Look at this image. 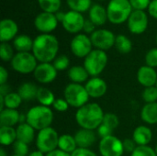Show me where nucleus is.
Listing matches in <instances>:
<instances>
[{
    "mask_svg": "<svg viewBox=\"0 0 157 156\" xmlns=\"http://www.w3.org/2000/svg\"><path fill=\"white\" fill-rule=\"evenodd\" d=\"M69 104L67 103V101L63 98H58V99H55V101L53 102L52 104V108L56 110V111H59V112H64L68 109L69 108Z\"/></svg>",
    "mask_w": 157,
    "mask_h": 156,
    "instance_id": "nucleus-43",
    "label": "nucleus"
},
{
    "mask_svg": "<svg viewBox=\"0 0 157 156\" xmlns=\"http://www.w3.org/2000/svg\"><path fill=\"white\" fill-rule=\"evenodd\" d=\"M75 139L78 148H87L88 149L96 143L97 136H96V133L94 131L81 129L75 133Z\"/></svg>",
    "mask_w": 157,
    "mask_h": 156,
    "instance_id": "nucleus-19",
    "label": "nucleus"
},
{
    "mask_svg": "<svg viewBox=\"0 0 157 156\" xmlns=\"http://www.w3.org/2000/svg\"><path fill=\"white\" fill-rule=\"evenodd\" d=\"M115 47L121 53L127 54L132 50V42L125 35H118L115 40Z\"/></svg>",
    "mask_w": 157,
    "mask_h": 156,
    "instance_id": "nucleus-31",
    "label": "nucleus"
},
{
    "mask_svg": "<svg viewBox=\"0 0 157 156\" xmlns=\"http://www.w3.org/2000/svg\"><path fill=\"white\" fill-rule=\"evenodd\" d=\"M13 48L7 42H1L0 45V57L4 62H11L14 58Z\"/></svg>",
    "mask_w": 157,
    "mask_h": 156,
    "instance_id": "nucleus-35",
    "label": "nucleus"
},
{
    "mask_svg": "<svg viewBox=\"0 0 157 156\" xmlns=\"http://www.w3.org/2000/svg\"><path fill=\"white\" fill-rule=\"evenodd\" d=\"M63 97L70 107L76 108H80L87 104L89 98L85 86L75 83H71L64 88Z\"/></svg>",
    "mask_w": 157,
    "mask_h": 156,
    "instance_id": "nucleus-5",
    "label": "nucleus"
},
{
    "mask_svg": "<svg viewBox=\"0 0 157 156\" xmlns=\"http://www.w3.org/2000/svg\"><path fill=\"white\" fill-rule=\"evenodd\" d=\"M71 156H98L93 151L87 148H77L74 153L71 154Z\"/></svg>",
    "mask_w": 157,
    "mask_h": 156,
    "instance_id": "nucleus-46",
    "label": "nucleus"
},
{
    "mask_svg": "<svg viewBox=\"0 0 157 156\" xmlns=\"http://www.w3.org/2000/svg\"><path fill=\"white\" fill-rule=\"evenodd\" d=\"M155 153H156V154H157V144H156V146H155Z\"/></svg>",
    "mask_w": 157,
    "mask_h": 156,
    "instance_id": "nucleus-55",
    "label": "nucleus"
},
{
    "mask_svg": "<svg viewBox=\"0 0 157 156\" xmlns=\"http://www.w3.org/2000/svg\"><path fill=\"white\" fill-rule=\"evenodd\" d=\"M36 98L41 106L45 107L52 106L53 102L55 101L54 94L46 87H39Z\"/></svg>",
    "mask_w": 157,
    "mask_h": 156,
    "instance_id": "nucleus-30",
    "label": "nucleus"
},
{
    "mask_svg": "<svg viewBox=\"0 0 157 156\" xmlns=\"http://www.w3.org/2000/svg\"><path fill=\"white\" fill-rule=\"evenodd\" d=\"M28 156H44V154L38 150V151H34V152L30 153Z\"/></svg>",
    "mask_w": 157,
    "mask_h": 156,
    "instance_id": "nucleus-53",
    "label": "nucleus"
},
{
    "mask_svg": "<svg viewBox=\"0 0 157 156\" xmlns=\"http://www.w3.org/2000/svg\"><path fill=\"white\" fill-rule=\"evenodd\" d=\"M85 87L89 95V97H93V98H99L101 97H103L108 89V86L107 83L105 82V80H103L100 77H92L91 79H89Z\"/></svg>",
    "mask_w": 157,
    "mask_h": 156,
    "instance_id": "nucleus-16",
    "label": "nucleus"
},
{
    "mask_svg": "<svg viewBox=\"0 0 157 156\" xmlns=\"http://www.w3.org/2000/svg\"><path fill=\"white\" fill-rule=\"evenodd\" d=\"M12 156H21V155H17V154H14V155H12Z\"/></svg>",
    "mask_w": 157,
    "mask_h": 156,
    "instance_id": "nucleus-56",
    "label": "nucleus"
},
{
    "mask_svg": "<svg viewBox=\"0 0 157 156\" xmlns=\"http://www.w3.org/2000/svg\"><path fill=\"white\" fill-rule=\"evenodd\" d=\"M67 4L71 10L82 13L90 9L91 0H67Z\"/></svg>",
    "mask_w": 157,
    "mask_h": 156,
    "instance_id": "nucleus-34",
    "label": "nucleus"
},
{
    "mask_svg": "<svg viewBox=\"0 0 157 156\" xmlns=\"http://www.w3.org/2000/svg\"><path fill=\"white\" fill-rule=\"evenodd\" d=\"M90 40L92 41L93 46H95L98 50L105 51L115 46L116 36L110 30L97 29L91 34Z\"/></svg>",
    "mask_w": 157,
    "mask_h": 156,
    "instance_id": "nucleus-10",
    "label": "nucleus"
},
{
    "mask_svg": "<svg viewBox=\"0 0 157 156\" xmlns=\"http://www.w3.org/2000/svg\"><path fill=\"white\" fill-rule=\"evenodd\" d=\"M77 144L75 139V136H72L70 134H63L59 138V143H58V149L67 153L72 154L77 149Z\"/></svg>",
    "mask_w": 157,
    "mask_h": 156,
    "instance_id": "nucleus-27",
    "label": "nucleus"
},
{
    "mask_svg": "<svg viewBox=\"0 0 157 156\" xmlns=\"http://www.w3.org/2000/svg\"><path fill=\"white\" fill-rule=\"evenodd\" d=\"M152 131L146 126H138L132 133V139L138 146H146L152 141Z\"/></svg>",
    "mask_w": 157,
    "mask_h": 156,
    "instance_id": "nucleus-20",
    "label": "nucleus"
},
{
    "mask_svg": "<svg viewBox=\"0 0 157 156\" xmlns=\"http://www.w3.org/2000/svg\"><path fill=\"white\" fill-rule=\"evenodd\" d=\"M37 66V59L30 52H17L11 61V67L19 74L33 73Z\"/></svg>",
    "mask_w": 157,
    "mask_h": 156,
    "instance_id": "nucleus-8",
    "label": "nucleus"
},
{
    "mask_svg": "<svg viewBox=\"0 0 157 156\" xmlns=\"http://www.w3.org/2000/svg\"><path fill=\"white\" fill-rule=\"evenodd\" d=\"M38 87L29 82L24 83L22 84L19 87H18V91L17 93L19 94V96L21 97L22 100H33L37 97V93H38Z\"/></svg>",
    "mask_w": 157,
    "mask_h": 156,
    "instance_id": "nucleus-28",
    "label": "nucleus"
},
{
    "mask_svg": "<svg viewBox=\"0 0 157 156\" xmlns=\"http://www.w3.org/2000/svg\"><path fill=\"white\" fill-rule=\"evenodd\" d=\"M88 76L89 74L84 66L75 65L71 67L68 71L69 79L75 84H82L84 82H87Z\"/></svg>",
    "mask_w": 157,
    "mask_h": 156,
    "instance_id": "nucleus-25",
    "label": "nucleus"
},
{
    "mask_svg": "<svg viewBox=\"0 0 157 156\" xmlns=\"http://www.w3.org/2000/svg\"><path fill=\"white\" fill-rule=\"evenodd\" d=\"M10 93V87L9 86H7L6 84L4 85H0V95L2 96H6L7 94Z\"/></svg>",
    "mask_w": 157,
    "mask_h": 156,
    "instance_id": "nucleus-51",
    "label": "nucleus"
},
{
    "mask_svg": "<svg viewBox=\"0 0 157 156\" xmlns=\"http://www.w3.org/2000/svg\"><path fill=\"white\" fill-rule=\"evenodd\" d=\"M89 19L96 26H102L108 20L107 9L100 5H93L89 9Z\"/></svg>",
    "mask_w": 157,
    "mask_h": 156,
    "instance_id": "nucleus-23",
    "label": "nucleus"
},
{
    "mask_svg": "<svg viewBox=\"0 0 157 156\" xmlns=\"http://www.w3.org/2000/svg\"><path fill=\"white\" fill-rule=\"evenodd\" d=\"M13 151L15 154L21 156H27L29 154V147L28 144L22 143L20 141H16L13 144Z\"/></svg>",
    "mask_w": 157,
    "mask_h": 156,
    "instance_id": "nucleus-40",
    "label": "nucleus"
},
{
    "mask_svg": "<svg viewBox=\"0 0 157 156\" xmlns=\"http://www.w3.org/2000/svg\"><path fill=\"white\" fill-rule=\"evenodd\" d=\"M13 46L18 52H29L33 48V40L29 36L22 34L14 39Z\"/></svg>",
    "mask_w": 157,
    "mask_h": 156,
    "instance_id": "nucleus-26",
    "label": "nucleus"
},
{
    "mask_svg": "<svg viewBox=\"0 0 157 156\" xmlns=\"http://www.w3.org/2000/svg\"><path fill=\"white\" fill-rule=\"evenodd\" d=\"M46 156H71V154H67V153H64V152H63V151H61L59 149H56V150L47 154Z\"/></svg>",
    "mask_w": 157,
    "mask_h": 156,
    "instance_id": "nucleus-50",
    "label": "nucleus"
},
{
    "mask_svg": "<svg viewBox=\"0 0 157 156\" xmlns=\"http://www.w3.org/2000/svg\"><path fill=\"white\" fill-rule=\"evenodd\" d=\"M18 31L17 24L10 19L4 18L0 22V40L1 42H7L16 38Z\"/></svg>",
    "mask_w": 157,
    "mask_h": 156,
    "instance_id": "nucleus-18",
    "label": "nucleus"
},
{
    "mask_svg": "<svg viewBox=\"0 0 157 156\" xmlns=\"http://www.w3.org/2000/svg\"><path fill=\"white\" fill-rule=\"evenodd\" d=\"M131 156H157L155 151L150 146H138Z\"/></svg>",
    "mask_w": 157,
    "mask_h": 156,
    "instance_id": "nucleus-39",
    "label": "nucleus"
},
{
    "mask_svg": "<svg viewBox=\"0 0 157 156\" xmlns=\"http://www.w3.org/2000/svg\"><path fill=\"white\" fill-rule=\"evenodd\" d=\"M104 125L108 126L109 128H110L111 130H115L119 124H120V120L117 115L113 114V113H106L104 115V119H103V123Z\"/></svg>",
    "mask_w": 157,
    "mask_h": 156,
    "instance_id": "nucleus-37",
    "label": "nucleus"
},
{
    "mask_svg": "<svg viewBox=\"0 0 157 156\" xmlns=\"http://www.w3.org/2000/svg\"><path fill=\"white\" fill-rule=\"evenodd\" d=\"M52 64L57 71H64L68 68L70 61L66 55H59L55 58Z\"/></svg>",
    "mask_w": 157,
    "mask_h": 156,
    "instance_id": "nucleus-38",
    "label": "nucleus"
},
{
    "mask_svg": "<svg viewBox=\"0 0 157 156\" xmlns=\"http://www.w3.org/2000/svg\"><path fill=\"white\" fill-rule=\"evenodd\" d=\"M17 140L27 144L31 143L35 139V130L27 122L20 123L17 129Z\"/></svg>",
    "mask_w": 157,
    "mask_h": 156,
    "instance_id": "nucleus-21",
    "label": "nucleus"
},
{
    "mask_svg": "<svg viewBox=\"0 0 157 156\" xmlns=\"http://www.w3.org/2000/svg\"><path fill=\"white\" fill-rule=\"evenodd\" d=\"M95 28H96V25L90 20V19H86L85 20V24H84V28H83V30L86 32V33H93L95 31Z\"/></svg>",
    "mask_w": 157,
    "mask_h": 156,
    "instance_id": "nucleus-47",
    "label": "nucleus"
},
{
    "mask_svg": "<svg viewBox=\"0 0 157 156\" xmlns=\"http://www.w3.org/2000/svg\"><path fill=\"white\" fill-rule=\"evenodd\" d=\"M148 27V17L144 11L133 10L128 19V28L132 34H142Z\"/></svg>",
    "mask_w": 157,
    "mask_h": 156,
    "instance_id": "nucleus-12",
    "label": "nucleus"
},
{
    "mask_svg": "<svg viewBox=\"0 0 157 156\" xmlns=\"http://www.w3.org/2000/svg\"><path fill=\"white\" fill-rule=\"evenodd\" d=\"M142 120L148 124L157 123V102L147 103L144 106L141 111Z\"/></svg>",
    "mask_w": 157,
    "mask_h": 156,
    "instance_id": "nucleus-24",
    "label": "nucleus"
},
{
    "mask_svg": "<svg viewBox=\"0 0 157 156\" xmlns=\"http://www.w3.org/2000/svg\"><path fill=\"white\" fill-rule=\"evenodd\" d=\"M17 141V131L13 127H0V143L3 146L13 145Z\"/></svg>",
    "mask_w": 157,
    "mask_h": 156,
    "instance_id": "nucleus-29",
    "label": "nucleus"
},
{
    "mask_svg": "<svg viewBox=\"0 0 157 156\" xmlns=\"http://www.w3.org/2000/svg\"><path fill=\"white\" fill-rule=\"evenodd\" d=\"M137 80L145 88L155 86L157 83L156 71L155 70V68L144 65L140 67V69L137 72Z\"/></svg>",
    "mask_w": 157,
    "mask_h": 156,
    "instance_id": "nucleus-17",
    "label": "nucleus"
},
{
    "mask_svg": "<svg viewBox=\"0 0 157 156\" xmlns=\"http://www.w3.org/2000/svg\"><path fill=\"white\" fill-rule=\"evenodd\" d=\"M112 132H113V130H111L110 128H109L108 126H106L104 124H101L98 128V136L101 139L106 138V137H109V136H111L112 135Z\"/></svg>",
    "mask_w": 157,
    "mask_h": 156,
    "instance_id": "nucleus-44",
    "label": "nucleus"
},
{
    "mask_svg": "<svg viewBox=\"0 0 157 156\" xmlns=\"http://www.w3.org/2000/svg\"><path fill=\"white\" fill-rule=\"evenodd\" d=\"M145 63L147 66L152 68L157 67V48L151 49L145 55Z\"/></svg>",
    "mask_w": 157,
    "mask_h": 156,
    "instance_id": "nucleus-41",
    "label": "nucleus"
},
{
    "mask_svg": "<svg viewBox=\"0 0 157 156\" xmlns=\"http://www.w3.org/2000/svg\"><path fill=\"white\" fill-rule=\"evenodd\" d=\"M55 16H56V18H57L58 21L63 22V18L65 17V13L63 12V11H58L57 13H55Z\"/></svg>",
    "mask_w": 157,
    "mask_h": 156,
    "instance_id": "nucleus-52",
    "label": "nucleus"
},
{
    "mask_svg": "<svg viewBox=\"0 0 157 156\" xmlns=\"http://www.w3.org/2000/svg\"><path fill=\"white\" fill-rule=\"evenodd\" d=\"M92 41L86 34H77L71 41L70 48L74 55L78 58H86L92 50Z\"/></svg>",
    "mask_w": 157,
    "mask_h": 156,
    "instance_id": "nucleus-11",
    "label": "nucleus"
},
{
    "mask_svg": "<svg viewBox=\"0 0 157 156\" xmlns=\"http://www.w3.org/2000/svg\"><path fill=\"white\" fill-rule=\"evenodd\" d=\"M129 1L132 5V7L134 10H142V11L148 8L151 3V0H129Z\"/></svg>",
    "mask_w": 157,
    "mask_h": 156,
    "instance_id": "nucleus-42",
    "label": "nucleus"
},
{
    "mask_svg": "<svg viewBox=\"0 0 157 156\" xmlns=\"http://www.w3.org/2000/svg\"><path fill=\"white\" fill-rule=\"evenodd\" d=\"M85 18L79 12L70 10L65 13V17L62 22L63 29L69 33H78L84 28Z\"/></svg>",
    "mask_w": 157,
    "mask_h": 156,
    "instance_id": "nucleus-14",
    "label": "nucleus"
},
{
    "mask_svg": "<svg viewBox=\"0 0 157 156\" xmlns=\"http://www.w3.org/2000/svg\"><path fill=\"white\" fill-rule=\"evenodd\" d=\"M57 70L51 63H41L38 64L33 72L34 78L40 84H50L57 77Z\"/></svg>",
    "mask_w": 157,
    "mask_h": 156,
    "instance_id": "nucleus-15",
    "label": "nucleus"
},
{
    "mask_svg": "<svg viewBox=\"0 0 157 156\" xmlns=\"http://www.w3.org/2000/svg\"><path fill=\"white\" fill-rule=\"evenodd\" d=\"M122 143H123L124 151H126L127 153H131L132 154L138 147V145L133 141V139H125L124 141H122Z\"/></svg>",
    "mask_w": 157,
    "mask_h": 156,
    "instance_id": "nucleus-45",
    "label": "nucleus"
},
{
    "mask_svg": "<svg viewBox=\"0 0 157 156\" xmlns=\"http://www.w3.org/2000/svg\"><path fill=\"white\" fill-rule=\"evenodd\" d=\"M27 123L34 130L39 131L51 127L53 120V112L49 107L35 106L31 108L27 113Z\"/></svg>",
    "mask_w": 157,
    "mask_h": 156,
    "instance_id": "nucleus-3",
    "label": "nucleus"
},
{
    "mask_svg": "<svg viewBox=\"0 0 157 156\" xmlns=\"http://www.w3.org/2000/svg\"><path fill=\"white\" fill-rule=\"evenodd\" d=\"M98 149L102 156H122L125 152L122 141L113 135L101 139Z\"/></svg>",
    "mask_w": 157,
    "mask_h": 156,
    "instance_id": "nucleus-9",
    "label": "nucleus"
},
{
    "mask_svg": "<svg viewBox=\"0 0 157 156\" xmlns=\"http://www.w3.org/2000/svg\"><path fill=\"white\" fill-rule=\"evenodd\" d=\"M108 64V55L104 51L93 50L84 61V67L93 77L99 75Z\"/></svg>",
    "mask_w": 157,
    "mask_h": 156,
    "instance_id": "nucleus-6",
    "label": "nucleus"
},
{
    "mask_svg": "<svg viewBox=\"0 0 157 156\" xmlns=\"http://www.w3.org/2000/svg\"><path fill=\"white\" fill-rule=\"evenodd\" d=\"M4 100H5V108H10V109H17L22 102V98L19 96V94L15 92H10L9 94L5 96Z\"/></svg>",
    "mask_w": 157,
    "mask_h": 156,
    "instance_id": "nucleus-32",
    "label": "nucleus"
},
{
    "mask_svg": "<svg viewBox=\"0 0 157 156\" xmlns=\"http://www.w3.org/2000/svg\"><path fill=\"white\" fill-rule=\"evenodd\" d=\"M156 87H157V83H156Z\"/></svg>",
    "mask_w": 157,
    "mask_h": 156,
    "instance_id": "nucleus-58",
    "label": "nucleus"
},
{
    "mask_svg": "<svg viewBox=\"0 0 157 156\" xmlns=\"http://www.w3.org/2000/svg\"><path fill=\"white\" fill-rule=\"evenodd\" d=\"M8 78V73L4 66H0V85H4L6 83Z\"/></svg>",
    "mask_w": 157,
    "mask_h": 156,
    "instance_id": "nucleus-49",
    "label": "nucleus"
},
{
    "mask_svg": "<svg viewBox=\"0 0 157 156\" xmlns=\"http://www.w3.org/2000/svg\"><path fill=\"white\" fill-rule=\"evenodd\" d=\"M148 11L149 14L155 17V19H157V0H153L150 3V6L148 7Z\"/></svg>",
    "mask_w": 157,
    "mask_h": 156,
    "instance_id": "nucleus-48",
    "label": "nucleus"
},
{
    "mask_svg": "<svg viewBox=\"0 0 157 156\" xmlns=\"http://www.w3.org/2000/svg\"><path fill=\"white\" fill-rule=\"evenodd\" d=\"M143 99L145 103H155L157 101V87L151 86L146 87L143 92Z\"/></svg>",
    "mask_w": 157,
    "mask_h": 156,
    "instance_id": "nucleus-36",
    "label": "nucleus"
},
{
    "mask_svg": "<svg viewBox=\"0 0 157 156\" xmlns=\"http://www.w3.org/2000/svg\"><path fill=\"white\" fill-rule=\"evenodd\" d=\"M0 156H7L6 155V151L4 150V148H1V149H0Z\"/></svg>",
    "mask_w": 157,
    "mask_h": 156,
    "instance_id": "nucleus-54",
    "label": "nucleus"
},
{
    "mask_svg": "<svg viewBox=\"0 0 157 156\" xmlns=\"http://www.w3.org/2000/svg\"><path fill=\"white\" fill-rule=\"evenodd\" d=\"M104 112L97 103H87L77 109L75 120L81 129L95 131L103 123Z\"/></svg>",
    "mask_w": 157,
    "mask_h": 156,
    "instance_id": "nucleus-2",
    "label": "nucleus"
},
{
    "mask_svg": "<svg viewBox=\"0 0 157 156\" xmlns=\"http://www.w3.org/2000/svg\"><path fill=\"white\" fill-rule=\"evenodd\" d=\"M58 22L59 21L57 20L55 14L42 12L35 17L34 26L43 34H49L57 28Z\"/></svg>",
    "mask_w": 157,
    "mask_h": 156,
    "instance_id": "nucleus-13",
    "label": "nucleus"
},
{
    "mask_svg": "<svg viewBox=\"0 0 157 156\" xmlns=\"http://www.w3.org/2000/svg\"><path fill=\"white\" fill-rule=\"evenodd\" d=\"M59 138L57 131L52 128H46L39 131L36 139V145L39 151L43 154H49L58 148Z\"/></svg>",
    "mask_w": 157,
    "mask_h": 156,
    "instance_id": "nucleus-7",
    "label": "nucleus"
},
{
    "mask_svg": "<svg viewBox=\"0 0 157 156\" xmlns=\"http://www.w3.org/2000/svg\"><path fill=\"white\" fill-rule=\"evenodd\" d=\"M20 114L17 109L5 108L0 111V125L1 127H13L19 123Z\"/></svg>",
    "mask_w": 157,
    "mask_h": 156,
    "instance_id": "nucleus-22",
    "label": "nucleus"
},
{
    "mask_svg": "<svg viewBox=\"0 0 157 156\" xmlns=\"http://www.w3.org/2000/svg\"><path fill=\"white\" fill-rule=\"evenodd\" d=\"M43 12L55 14L61 7V0H38Z\"/></svg>",
    "mask_w": 157,
    "mask_h": 156,
    "instance_id": "nucleus-33",
    "label": "nucleus"
},
{
    "mask_svg": "<svg viewBox=\"0 0 157 156\" xmlns=\"http://www.w3.org/2000/svg\"><path fill=\"white\" fill-rule=\"evenodd\" d=\"M132 7L129 0H110L108 7V19L112 24H122L128 21Z\"/></svg>",
    "mask_w": 157,
    "mask_h": 156,
    "instance_id": "nucleus-4",
    "label": "nucleus"
},
{
    "mask_svg": "<svg viewBox=\"0 0 157 156\" xmlns=\"http://www.w3.org/2000/svg\"><path fill=\"white\" fill-rule=\"evenodd\" d=\"M156 44H157V34H156Z\"/></svg>",
    "mask_w": 157,
    "mask_h": 156,
    "instance_id": "nucleus-57",
    "label": "nucleus"
},
{
    "mask_svg": "<svg viewBox=\"0 0 157 156\" xmlns=\"http://www.w3.org/2000/svg\"><path fill=\"white\" fill-rule=\"evenodd\" d=\"M58 51L59 41L52 34H40L33 40L32 53L40 63L54 61Z\"/></svg>",
    "mask_w": 157,
    "mask_h": 156,
    "instance_id": "nucleus-1",
    "label": "nucleus"
}]
</instances>
